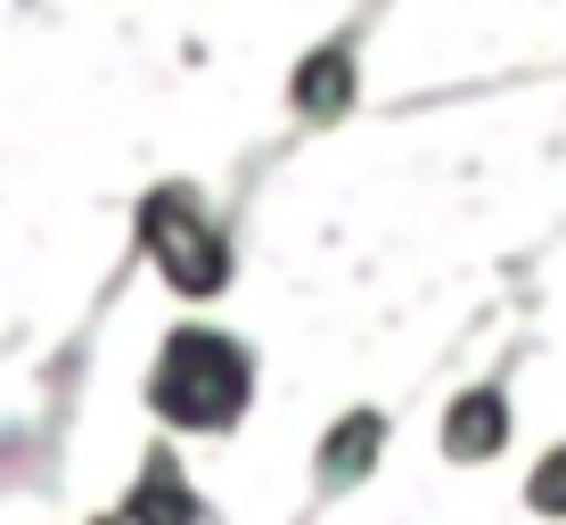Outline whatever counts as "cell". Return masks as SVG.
<instances>
[{
	"instance_id": "cell-8",
	"label": "cell",
	"mask_w": 566,
	"mask_h": 525,
	"mask_svg": "<svg viewBox=\"0 0 566 525\" xmlns=\"http://www.w3.org/2000/svg\"><path fill=\"white\" fill-rule=\"evenodd\" d=\"M91 525H124V517H115V510H99V517H91Z\"/></svg>"
},
{
	"instance_id": "cell-5",
	"label": "cell",
	"mask_w": 566,
	"mask_h": 525,
	"mask_svg": "<svg viewBox=\"0 0 566 525\" xmlns=\"http://www.w3.org/2000/svg\"><path fill=\"white\" fill-rule=\"evenodd\" d=\"M115 517L124 525H222L213 501L198 493V476H189V460H181V435H165V427H156V443L140 452L132 484L115 493Z\"/></svg>"
},
{
	"instance_id": "cell-3",
	"label": "cell",
	"mask_w": 566,
	"mask_h": 525,
	"mask_svg": "<svg viewBox=\"0 0 566 525\" xmlns=\"http://www.w3.org/2000/svg\"><path fill=\"white\" fill-rule=\"evenodd\" d=\"M395 17V0H354L337 25H321L280 74V115L296 140H328L369 107V33Z\"/></svg>"
},
{
	"instance_id": "cell-6",
	"label": "cell",
	"mask_w": 566,
	"mask_h": 525,
	"mask_svg": "<svg viewBox=\"0 0 566 525\" xmlns=\"http://www.w3.org/2000/svg\"><path fill=\"white\" fill-rule=\"evenodd\" d=\"M386 443H395V411H378V402L337 411L321 435H312V484H321V493H354V484L386 460Z\"/></svg>"
},
{
	"instance_id": "cell-1",
	"label": "cell",
	"mask_w": 566,
	"mask_h": 525,
	"mask_svg": "<svg viewBox=\"0 0 566 525\" xmlns=\"http://www.w3.org/2000/svg\"><path fill=\"white\" fill-rule=\"evenodd\" d=\"M255 395H263V354L222 321H198L181 313L156 337V354L140 369V402L165 435L181 443H222L255 419Z\"/></svg>"
},
{
	"instance_id": "cell-2",
	"label": "cell",
	"mask_w": 566,
	"mask_h": 525,
	"mask_svg": "<svg viewBox=\"0 0 566 525\" xmlns=\"http://www.w3.org/2000/svg\"><path fill=\"white\" fill-rule=\"evenodd\" d=\"M132 255L156 263V280L181 304H222L239 287V213H213L189 172H165L132 206Z\"/></svg>"
},
{
	"instance_id": "cell-4",
	"label": "cell",
	"mask_w": 566,
	"mask_h": 525,
	"mask_svg": "<svg viewBox=\"0 0 566 525\" xmlns=\"http://www.w3.org/2000/svg\"><path fill=\"white\" fill-rule=\"evenodd\" d=\"M510 369H517V361L484 369V378H468L460 395L443 402V419H436V452L452 460V469H484V460H501V452H510V435H517Z\"/></svg>"
},
{
	"instance_id": "cell-7",
	"label": "cell",
	"mask_w": 566,
	"mask_h": 525,
	"mask_svg": "<svg viewBox=\"0 0 566 525\" xmlns=\"http://www.w3.org/2000/svg\"><path fill=\"white\" fill-rule=\"evenodd\" d=\"M525 510L551 517V525H566V435L534 460V469H525Z\"/></svg>"
}]
</instances>
